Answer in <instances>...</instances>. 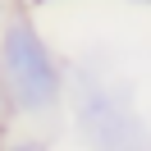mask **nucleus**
I'll return each instance as SVG.
<instances>
[{
  "label": "nucleus",
  "instance_id": "obj_2",
  "mask_svg": "<svg viewBox=\"0 0 151 151\" xmlns=\"http://www.w3.org/2000/svg\"><path fill=\"white\" fill-rule=\"evenodd\" d=\"M73 114H78V128L87 133L92 142H105V147H124V142H137L142 124L133 119L128 101L105 87H83L73 101Z\"/></svg>",
  "mask_w": 151,
  "mask_h": 151
},
{
  "label": "nucleus",
  "instance_id": "obj_3",
  "mask_svg": "<svg viewBox=\"0 0 151 151\" xmlns=\"http://www.w3.org/2000/svg\"><path fill=\"white\" fill-rule=\"evenodd\" d=\"M9 110H14V105H9V92H5V83H0V124L9 119Z\"/></svg>",
  "mask_w": 151,
  "mask_h": 151
},
{
  "label": "nucleus",
  "instance_id": "obj_1",
  "mask_svg": "<svg viewBox=\"0 0 151 151\" xmlns=\"http://www.w3.org/2000/svg\"><path fill=\"white\" fill-rule=\"evenodd\" d=\"M0 83L9 92V105L23 114L55 110L60 92H64V78H60V64L50 55L46 37L23 14L0 28Z\"/></svg>",
  "mask_w": 151,
  "mask_h": 151
}]
</instances>
